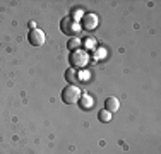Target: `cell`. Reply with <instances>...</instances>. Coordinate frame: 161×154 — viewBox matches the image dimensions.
I'll return each instance as SVG.
<instances>
[{
	"mask_svg": "<svg viewBox=\"0 0 161 154\" xmlns=\"http://www.w3.org/2000/svg\"><path fill=\"white\" fill-rule=\"evenodd\" d=\"M45 40H47V36H45V33L41 29H31L28 33V41H29V45H33V46L45 45Z\"/></svg>",
	"mask_w": 161,
	"mask_h": 154,
	"instance_id": "cell-4",
	"label": "cell"
},
{
	"mask_svg": "<svg viewBox=\"0 0 161 154\" xmlns=\"http://www.w3.org/2000/svg\"><path fill=\"white\" fill-rule=\"evenodd\" d=\"M80 96H82V92L77 86H70L69 84L67 87L62 91V101L65 105H72V103H77L80 99Z\"/></svg>",
	"mask_w": 161,
	"mask_h": 154,
	"instance_id": "cell-2",
	"label": "cell"
},
{
	"mask_svg": "<svg viewBox=\"0 0 161 154\" xmlns=\"http://www.w3.org/2000/svg\"><path fill=\"white\" fill-rule=\"evenodd\" d=\"M67 45H69V48H70V50H74V52H75V50H77L79 46L82 45V41H80V40H79L77 36H75V38H70V40H69V43H67Z\"/></svg>",
	"mask_w": 161,
	"mask_h": 154,
	"instance_id": "cell-10",
	"label": "cell"
},
{
	"mask_svg": "<svg viewBox=\"0 0 161 154\" xmlns=\"http://www.w3.org/2000/svg\"><path fill=\"white\" fill-rule=\"evenodd\" d=\"M77 103H79V106L82 108V110H91L93 105H94V99L91 98V96H87V94H82Z\"/></svg>",
	"mask_w": 161,
	"mask_h": 154,
	"instance_id": "cell-8",
	"label": "cell"
},
{
	"mask_svg": "<svg viewBox=\"0 0 161 154\" xmlns=\"http://www.w3.org/2000/svg\"><path fill=\"white\" fill-rule=\"evenodd\" d=\"M98 118H99V122L106 123V122L112 120V113H110V111H106V110H101V111L98 113Z\"/></svg>",
	"mask_w": 161,
	"mask_h": 154,
	"instance_id": "cell-9",
	"label": "cell"
},
{
	"mask_svg": "<svg viewBox=\"0 0 161 154\" xmlns=\"http://www.w3.org/2000/svg\"><path fill=\"white\" fill-rule=\"evenodd\" d=\"M60 29H62V33L69 34V36H74V38L82 31L80 24L75 21V19H72V17H64L62 22H60Z\"/></svg>",
	"mask_w": 161,
	"mask_h": 154,
	"instance_id": "cell-1",
	"label": "cell"
},
{
	"mask_svg": "<svg viewBox=\"0 0 161 154\" xmlns=\"http://www.w3.org/2000/svg\"><path fill=\"white\" fill-rule=\"evenodd\" d=\"M70 63L75 65V67H82V65L87 63V53L82 52V50H75L70 55Z\"/></svg>",
	"mask_w": 161,
	"mask_h": 154,
	"instance_id": "cell-5",
	"label": "cell"
},
{
	"mask_svg": "<svg viewBox=\"0 0 161 154\" xmlns=\"http://www.w3.org/2000/svg\"><path fill=\"white\" fill-rule=\"evenodd\" d=\"M84 45H86L87 48H94V45H96V41H94V40H91V38H89V40H86V41H84Z\"/></svg>",
	"mask_w": 161,
	"mask_h": 154,
	"instance_id": "cell-11",
	"label": "cell"
},
{
	"mask_svg": "<svg viewBox=\"0 0 161 154\" xmlns=\"http://www.w3.org/2000/svg\"><path fill=\"white\" fill-rule=\"evenodd\" d=\"M98 24H99V17L96 14H84L82 15V24H80V28L82 29H86V31H93V29H96L98 28Z\"/></svg>",
	"mask_w": 161,
	"mask_h": 154,
	"instance_id": "cell-3",
	"label": "cell"
},
{
	"mask_svg": "<svg viewBox=\"0 0 161 154\" xmlns=\"http://www.w3.org/2000/svg\"><path fill=\"white\" fill-rule=\"evenodd\" d=\"M65 79L69 80L70 86H77V82L80 80V75H79V72L74 70V69H69V70L65 72Z\"/></svg>",
	"mask_w": 161,
	"mask_h": 154,
	"instance_id": "cell-7",
	"label": "cell"
},
{
	"mask_svg": "<svg viewBox=\"0 0 161 154\" xmlns=\"http://www.w3.org/2000/svg\"><path fill=\"white\" fill-rule=\"evenodd\" d=\"M118 108H120V101H118L117 98H113V96H110V98L105 101V110L110 111V113L118 111Z\"/></svg>",
	"mask_w": 161,
	"mask_h": 154,
	"instance_id": "cell-6",
	"label": "cell"
}]
</instances>
